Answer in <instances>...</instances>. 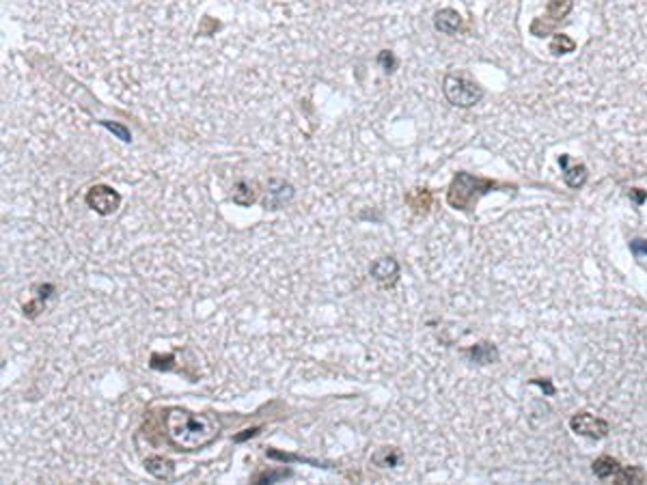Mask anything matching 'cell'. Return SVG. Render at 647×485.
Returning a JSON list of instances; mask_svg holds the SVG:
<instances>
[{"instance_id": "6da1fadb", "label": "cell", "mask_w": 647, "mask_h": 485, "mask_svg": "<svg viewBox=\"0 0 647 485\" xmlns=\"http://www.w3.org/2000/svg\"><path fill=\"white\" fill-rule=\"evenodd\" d=\"M166 436L177 449L196 451L216 440L220 423L212 414H196L190 410H171L166 414Z\"/></svg>"}, {"instance_id": "7a4b0ae2", "label": "cell", "mask_w": 647, "mask_h": 485, "mask_svg": "<svg viewBox=\"0 0 647 485\" xmlns=\"http://www.w3.org/2000/svg\"><path fill=\"white\" fill-rule=\"evenodd\" d=\"M499 188H507L499 181L492 179H484V177H473L470 173H457L449 185V192H446V201L449 205L455 210H470L479 196L499 190Z\"/></svg>"}, {"instance_id": "3957f363", "label": "cell", "mask_w": 647, "mask_h": 485, "mask_svg": "<svg viewBox=\"0 0 647 485\" xmlns=\"http://www.w3.org/2000/svg\"><path fill=\"white\" fill-rule=\"evenodd\" d=\"M442 93H444L446 102L457 106V108H470L475 104H479L484 98V89L479 84L468 80V78H464V76H455V74L444 76Z\"/></svg>"}, {"instance_id": "277c9868", "label": "cell", "mask_w": 647, "mask_h": 485, "mask_svg": "<svg viewBox=\"0 0 647 485\" xmlns=\"http://www.w3.org/2000/svg\"><path fill=\"white\" fill-rule=\"evenodd\" d=\"M572 9V0H550L548 5V13L542 15V18H537L531 26V33L535 37H546L550 30L557 26L565 15Z\"/></svg>"}, {"instance_id": "5b68a950", "label": "cell", "mask_w": 647, "mask_h": 485, "mask_svg": "<svg viewBox=\"0 0 647 485\" xmlns=\"http://www.w3.org/2000/svg\"><path fill=\"white\" fill-rule=\"evenodd\" d=\"M84 201H87V205L93 212H98L100 216H108L119 207L121 194L117 190H113L111 185H93L87 192Z\"/></svg>"}, {"instance_id": "8992f818", "label": "cell", "mask_w": 647, "mask_h": 485, "mask_svg": "<svg viewBox=\"0 0 647 485\" xmlns=\"http://www.w3.org/2000/svg\"><path fill=\"white\" fill-rule=\"evenodd\" d=\"M569 427H572L580 436L593 438V440H600V438H604L609 433L606 420L595 418L593 414H587V412H580V414L572 416V420H569Z\"/></svg>"}, {"instance_id": "52a82bcc", "label": "cell", "mask_w": 647, "mask_h": 485, "mask_svg": "<svg viewBox=\"0 0 647 485\" xmlns=\"http://www.w3.org/2000/svg\"><path fill=\"white\" fill-rule=\"evenodd\" d=\"M434 26L444 35H455L464 26V18L455 9H440L434 18Z\"/></svg>"}, {"instance_id": "ba28073f", "label": "cell", "mask_w": 647, "mask_h": 485, "mask_svg": "<svg viewBox=\"0 0 647 485\" xmlns=\"http://www.w3.org/2000/svg\"><path fill=\"white\" fill-rule=\"evenodd\" d=\"M559 164L563 168V179L569 188H580L587 181L589 173H587V166L582 164H576V166H569V155H561L559 158Z\"/></svg>"}, {"instance_id": "9c48e42d", "label": "cell", "mask_w": 647, "mask_h": 485, "mask_svg": "<svg viewBox=\"0 0 647 485\" xmlns=\"http://www.w3.org/2000/svg\"><path fill=\"white\" fill-rule=\"evenodd\" d=\"M399 274V265L393 257H382L372 263V276L378 283H393Z\"/></svg>"}, {"instance_id": "30bf717a", "label": "cell", "mask_w": 647, "mask_h": 485, "mask_svg": "<svg viewBox=\"0 0 647 485\" xmlns=\"http://www.w3.org/2000/svg\"><path fill=\"white\" fill-rule=\"evenodd\" d=\"M294 196V188L285 181H272L270 183V190H268V196L264 201V205L270 207V210H279L285 201H289Z\"/></svg>"}, {"instance_id": "8fae6325", "label": "cell", "mask_w": 647, "mask_h": 485, "mask_svg": "<svg viewBox=\"0 0 647 485\" xmlns=\"http://www.w3.org/2000/svg\"><path fill=\"white\" fill-rule=\"evenodd\" d=\"M231 196H234V203H238V205L249 207L257 201V185L251 181H240V183H236L234 194Z\"/></svg>"}, {"instance_id": "7c38bea8", "label": "cell", "mask_w": 647, "mask_h": 485, "mask_svg": "<svg viewBox=\"0 0 647 485\" xmlns=\"http://www.w3.org/2000/svg\"><path fill=\"white\" fill-rule=\"evenodd\" d=\"M620 471H622L620 462L613 460V458H606V455H604V458H600V460L593 462V473H595V477H600V479L617 477Z\"/></svg>"}, {"instance_id": "4fadbf2b", "label": "cell", "mask_w": 647, "mask_h": 485, "mask_svg": "<svg viewBox=\"0 0 647 485\" xmlns=\"http://www.w3.org/2000/svg\"><path fill=\"white\" fill-rule=\"evenodd\" d=\"M145 466H147V471L158 479H171L173 477V464L164 458H149L145 462Z\"/></svg>"}, {"instance_id": "5bb4252c", "label": "cell", "mask_w": 647, "mask_h": 485, "mask_svg": "<svg viewBox=\"0 0 647 485\" xmlns=\"http://www.w3.org/2000/svg\"><path fill=\"white\" fill-rule=\"evenodd\" d=\"M470 356L475 358L477 363L486 365V363H492V361L497 358V350L492 348V346H488V343H479V346H475V348L470 350Z\"/></svg>"}, {"instance_id": "9a60e30c", "label": "cell", "mask_w": 647, "mask_h": 485, "mask_svg": "<svg viewBox=\"0 0 647 485\" xmlns=\"http://www.w3.org/2000/svg\"><path fill=\"white\" fill-rule=\"evenodd\" d=\"M374 462L382 468H389V466H397L399 462V453L395 449H380L376 455H374Z\"/></svg>"}, {"instance_id": "2e32d148", "label": "cell", "mask_w": 647, "mask_h": 485, "mask_svg": "<svg viewBox=\"0 0 647 485\" xmlns=\"http://www.w3.org/2000/svg\"><path fill=\"white\" fill-rule=\"evenodd\" d=\"M574 41L569 39L567 35H554L552 39V45H550V52L552 54H567V52H574Z\"/></svg>"}, {"instance_id": "e0dca14e", "label": "cell", "mask_w": 647, "mask_h": 485, "mask_svg": "<svg viewBox=\"0 0 647 485\" xmlns=\"http://www.w3.org/2000/svg\"><path fill=\"white\" fill-rule=\"evenodd\" d=\"M102 125L104 128H108L113 134H117V138H121L123 143H130L132 140V136H130V130H126L123 125H119V123H111V121H102Z\"/></svg>"}, {"instance_id": "ac0fdd59", "label": "cell", "mask_w": 647, "mask_h": 485, "mask_svg": "<svg viewBox=\"0 0 647 485\" xmlns=\"http://www.w3.org/2000/svg\"><path fill=\"white\" fill-rule=\"evenodd\" d=\"M378 63H380V65L384 67V71H393V69L397 67V60H395L393 52H389V50L380 52V56H378Z\"/></svg>"}, {"instance_id": "d6986e66", "label": "cell", "mask_w": 647, "mask_h": 485, "mask_svg": "<svg viewBox=\"0 0 647 485\" xmlns=\"http://www.w3.org/2000/svg\"><path fill=\"white\" fill-rule=\"evenodd\" d=\"M630 250H633L635 257L647 255V242L645 240H633V242H630Z\"/></svg>"}, {"instance_id": "ffe728a7", "label": "cell", "mask_w": 647, "mask_h": 485, "mask_svg": "<svg viewBox=\"0 0 647 485\" xmlns=\"http://www.w3.org/2000/svg\"><path fill=\"white\" fill-rule=\"evenodd\" d=\"M285 475H287V473H270V475L266 473V475H261L257 481H259V483H264V481L270 483V481H276V479H281V477H285Z\"/></svg>"}, {"instance_id": "44dd1931", "label": "cell", "mask_w": 647, "mask_h": 485, "mask_svg": "<svg viewBox=\"0 0 647 485\" xmlns=\"http://www.w3.org/2000/svg\"><path fill=\"white\" fill-rule=\"evenodd\" d=\"M259 429H246V433H242V436H236V440L238 442H242V440H246V438H251V436H255Z\"/></svg>"}]
</instances>
